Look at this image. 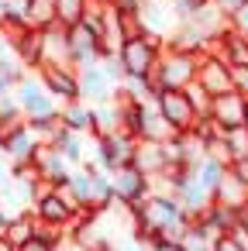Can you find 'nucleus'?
I'll use <instances>...</instances> for the list:
<instances>
[{
  "label": "nucleus",
  "mask_w": 248,
  "mask_h": 251,
  "mask_svg": "<svg viewBox=\"0 0 248 251\" xmlns=\"http://www.w3.org/2000/svg\"><path fill=\"white\" fill-rule=\"evenodd\" d=\"M7 237H11L18 248L28 244V241L35 237V213H21V217H14L11 227H7Z\"/></svg>",
  "instance_id": "nucleus-32"
},
{
  "label": "nucleus",
  "mask_w": 248,
  "mask_h": 251,
  "mask_svg": "<svg viewBox=\"0 0 248 251\" xmlns=\"http://www.w3.org/2000/svg\"><path fill=\"white\" fill-rule=\"evenodd\" d=\"M66 31H69V55H73V66H76V69H83V66H97V62L104 59L100 35H97L86 21H80V25L66 28Z\"/></svg>",
  "instance_id": "nucleus-11"
},
{
  "label": "nucleus",
  "mask_w": 248,
  "mask_h": 251,
  "mask_svg": "<svg viewBox=\"0 0 248 251\" xmlns=\"http://www.w3.org/2000/svg\"><path fill=\"white\" fill-rule=\"evenodd\" d=\"M227 28H234V31L248 35V0H245L241 7H234V11L227 14Z\"/></svg>",
  "instance_id": "nucleus-36"
},
{
  "label": "nucleus",
  "mask_w": 248,
  "mask_h": 251,
  "mask_svg": "<svg viewBox=\"0 0 248 251\" xmlns=\"http://www.w3.org/2000/svg\"><path fill=\"white\" fill-rule=\"evenodd\" d=\"M11 220H14V217H11V213H7L4 206H0V234H7V227H11Z\"/></svg>",
  "instance_id": "nucleus-44"
},
{
  "label": "nucleus",
  "mask_w": 248,
  "mask_h": 251,
  "mask_svg": "<svg viewBox=\"0 0 248 251\" xmlns=\"http://www.w3.org/2000/svg\"><path fill=\"white\" fill-rule=\"evenodd\" d=\"M45 31V62H62V66H73V55H69V31L62 25H52V28H42Z\"/></svg>",
  "instance_id": "nucleus-22"
},
{
  "label": "nucleus",
  "mask_w": 248,
  "mask_h": 251,
  "mask_svg": "<svg viewBox=\"0 0 248 251\" xmlns=\"http://www.w3.org/2000/svg\"><path fill=\"white\" fill-rule=\"evenodd\" d=\"M196 76H200V52H179V49L165 45L159 69L152 73V83H155V93L159 90H186L190 83H196Z\"/></svg>",
  "instance_id": "nucleus-1"
},
{
  "label": "nucleus",
  "mask_w": 248,
  "mask_h": 251,
  "mask_svg": "<svg viewBox=\"0 0 248 251\" xmlns=\"http://www.w3.org/2000/svg\"><path fill=\"white\" fill-rule=\"evenodd\" d=\"M52 145L73 162V165H83L86 162V145H83V134H76V131H69L66 124H62V131L52 138Z\"/></svg>",
  "instance_id": "nucleus-25"
},
{
  "label": "nucleus",
  "mask_w": 248,
  "mask_h": 251,
  "mask_svg": "<svg viewBox=\"0 0 248 251\" xmlns=\"http://www.w3.org/2000/svg\"><path fill=\"white\" fill-rule=\"evenodd\" d=\"M117 131H124V107L114 97V100L93 107V138H107V134H117Z\"/></svg>",
  "instance_id": "nucleus-17"
},
{
  "label": "nucleus",
  "mask_w": 248,
  "mask_h": 251,
  "mask_svg": "<svg viewBox=\"0 0 248 251\" xmlns=\"http://www.w3.org/2000/svg\"><path fill=\"white\" fill-rule=\"evenodd\" d=\"M241 4H245V0H217V7H224L227 14H231L234 7H241Z\"/></svg>",
  "instance_id": "nucleus-46"
},
{
  "label": "nucleus",
  "mask_w": 248,
  "mask_h": 251,
  "mask_svg": "<svg viewBox=\"0 0 248 251\" xmlns=\"http://www.w3.org/2000/svg\"><path fill=\"white\" fill-rule=\"evenodd\" d=\"M31 213H35L38 220H49V224H59V227H69V224L76 220V213H80V206L73 203V196H69L66 189H55V186H45V189H42V196L35 200V206H31Z\"/></svg>",
  "instance_id": "nucleus-7"
},
{
  "label": "nucleus",
  "mask_w": 248,
  "mask_h": 251,
  "mask_svg": "<svg viewBox=\"0 0 248 251\" xmlns=\"http://www.w3.org/2000/svg\"><path fill=\"white\" fill-rule=\"evenodd\" d=\"M0 251H21V248H18V244H14L7 234H0Z\"/></svg>",
  "instance_id": "nucleus-45"
},
{
  "label": "nucleus",
  "mask_w": 248,
  "mask_h": 251,
  "mask_svg": "<svg viewBox=\"0 0 248 251\" xmlns=\"http://www.w3.org/2000/svg\"><path fill=\"white\" fill-rule=\"evenodd\" d=\"M214 251H248V234H241V230L220 234V237H214Z\"/></svg>",
  "instance_id": "nucleus-33"
},
{
  "label": "nucleus",
  "mask_w": 248,
  "mask_h": 251,
  "mask_svg": "<svg viewBox=\"0 0 248 251\" xmlns=\"http://www.w3.org/2000/svg\"><path fill=\"white\" fill-rule=\"evenodd\" d=\"M141 25H145V35H155L162 42L172 38V31L183 25L176 7H172V0H145L141 4Z\"/></svg>",
  "instance_id": "nucleus-10"
},
{
  "label": "nucleus",
  "mask_w": 248,
  "mask_h": 251,
  "mask_svg": "<svg viewBox=\"0 0 248 251\" xmlns=\"http://www.w3.org/2000/svg\"><path fill=\"white\" fill-rule=\"evenodd\" d=\"M210 151H220L227 162L248 155V127H231V131H224V138H220L217 148H210Z\"/></svg>",
  "instance_id": "nucleus-26"
},
{
  "label": "nucleus",
  "mask_w": 248,
  "mask_h": 251,
  "mask_svg": "<svg viewBox=\"0 0 248 251\" xmlns=\"http://www.w3.org/2000/svg\"><path fill=\"white\" fill-rule=\"evenodd\" d=\"M231 176L248 189V155H241V158H234V162H231Z\"/></svg>",
  "instance_id": "nucleus-37"
},
{
  "label": "nucleus",
  "mask_w": 248,
  "mask_h": 251,
  "mask_svg": "<svg viewBox=\"0 0 248 251\" xmlns=\"http://www.w3.org/2000/svg\"><path fill=\"white\" fill-rule=\"evenodd\" d=\"M62 124L69 127V131H76V134H93V107L86 103V100H69V103H62Z\"/></svg>",
  "instance_id": "nucleus-20"
},
{
  "label": "nucleus",
  "mask_w": 248,
  "mask_h": 251,
  "mask_svg": "<svg viewBox=\"0 0 248 251\" xmlns=\"http://www.w3.org/2000/svg\"><path fill=\"white\" fill-rule=\"evenodd\" d=\"M214 52H220L231 66L248 62V35L234 31V28H224V31H220V38L214 42Z\"/></svg>",
  "instance_id": "nucleus-21"
},
{
  "label": "nucleus",
  "mask_w": 248,
  "mask_h": 251,
  "mask_svg": "<svg viewBox=\"0 0 248 251\" xmlns=\"http://www.w3.org/2000/svg\"><path fill=\"white\" fill-rule=\"evenodd\" d=\"M14 86H18V83H11L4 73H0V100H4V97H11V93H14Z\"/></svg>",
  "instance_id": "nucleus-43"
},
{
  "label": "nucleus",
  "mask_w": 248,
  "mask_h": 251,
  "mask_svg": "<svg viewBox=\"0 0 248 251\" xmlns=\"http://www.w3.org/2000/svg\"><path fill=\"white\" fill-rule=\"evenodd\" d=\"M245 127H248V107H245Z\"/></svg>",
  "instance_id": "nucleus-48"
},
{
  "label": "nucleus",
  "mask_w": 248,
  "mask_h": 251,
  "mask_svg": "<svg viewBox=\"0 0 248 251\" xmlns=\"http://www.w3.org/2000/svg\"><path fill=\"white\" fill-rule=\"evenodd\" d=\"M11 7V0H0V18H4V11Z\"/></svg>",
  "instance_id": "nucleus-47"
},
{
  "label": "nucleus",
  "mask_w": 248,
  "mask_h": 251,
  "mask_svg": "<svg viewBox=\"0 0 248 251\" xmlns=\"http://www.w3.org/2000/svg\"><path fill=\"white\" fill-rule=\"evenodd\" d=\"M141 172H148L152 179L155 176H162L165 169H169V158H165V148H162V141H141V148H138V162H135Z\"/></svg>",
  "instance_id": "nucleus-23"
},
{
  "label": "nucleus",
  "mask_w": 248,
  "mask_h": 251,
  "mask_svg": "<svg viewBox=\"0 0 248 251\" xmlns=\"http://www.w3.org/2000/svg\"><path fill=\"white\" fill-rule=\"evenodd\" d=\"M14 97L25 107V117H49V114H55V97L45 90L42 79H31V76L21 79L14 86Z\"/></svg>",
  "instance_id": "nucleus-12"
},
{
  "label": "nucleus",
  "mask_w": 248,
  "mask_h": 251,
  "mask_svg": "<svg viewBox=\"0 0 248 251\" xmlns=\"http://www.w3.org/2000/svg\"><path fill=\"white\" fill-rule=\"evenodd\" d=\"M80 86H83V100H90V103H107L117 97V83L104 73L100 62L80 69Z\"/></svg>",
  "instance_id": "nucleus-15"
},
{
  "label": "nucleus",
  "mask_w": 248,
  "mask_h": 251,
  "mask_svg": "<svg viewBox=\"0 0 248 251\" xmlns=\"http://www.w3.org/2000/svg\"><path fill=\"white\" fill-rule=\"evenodd\" d=\"M155 103H159V114L169 121V127L176 134L193 131V124L200 121V110L193 107V100H190L186 90H159L155 93Z\"/></svg>",
  "instance_id": "nucleus-4"
},
{
  "label": "nucleus",
  "mask_w": 248,
  "mask_h": 251,
  "mask_svg": "<svg viewBox=\"0 0 248 251\" xmlns=\"http://www.w3.org/2000/svg\"><path fill=\"white\" fill-rule=\"evenodd\" d=\"M234 230H241V234H248V203L234 210Z\"/></svg>",
  "instance_id": "nucleus-40"
},
{
  "label": "nucleus",
  "mask_w": 248,
  "mask_h": 251,
  "mask_svg": "<svg viewBox=\"0 0 248 251\" xmlns=\"http://www.w3.org/2000/svg\"><path fill=\"white\" fill-rule=\"evenodd\" d=\"M165 52V42L155 38V35H135V38H124L121 49H117V59L124 66L128 76H152L159 69V59Z\"/></svg>",
  "instance_id": "nucleus-2"
},
{
  "label": "nucleus",
  "mask_w": 248,
  "mask_h": 251,
  "mask_svg": "<svg viewBox=\"0 0 248 251\" xmlns=\"http://www.w3.org/2000/svg\"><path fill=\"white\" fill-rule=\"evenodd\" d=\"M214 200H217V203H227V206H234V210H238V206H245V203H248V189H245V186L227 172V179L220 182V189L214 193Z\"/></svg>",
  "instance_id": "nucleus-29"
},
{
  "label": "nucleus",
  "mask_w": 248,
  "mask_h": 251,
  "mask_svg": "<svg viewBox=\"0 0 248 251\" xmlns=\"http://www.w3.org/2000/svg\"><path fill=\"white\" fill-rule=\"evenodd\" d=\"M196 83L207 90V93H214V97H220V93H231L234 90V66L220 55V52H203L200 55V76H196Z\"/></svg>",
  "instance_id": "nucleus-9"
},
{
  "label": "nucleus",
  "mask_w": 248,
  "mask_h": 251,
  "mask_svg": "<svg viewBox=\"0 0 248 251\" xmlns=\"http://www.w3.org/2000/svg\"><path fill=\"white\" fill-rule=\"evenodd\" d=\"M25 11H28L31 28H52V25H59L55 0H25Z\"/></svg>",
  "instance_id": "nucleus-27"
},
{
  "label": "nucleus",
  "mask_w": 248,
  "mask_h": 251,
  "mask_svg": "<svg viewBox=\"0 0 248 251\" xmlns=\"http://www.w3.org/2000/svg\"><path fill=\"white\" fill-rule=\"evenodd\" d=\"M210 251H214V248H210Z\"/></svg>",
  "instance_id": "nucleus-49"
},
{
  "label": "nucleus",
  "mask_w": 248,
  "mask_h": 251,
  "mask_svg": "<svg viewBox=\"0 0 248 251\" xmlns=\"http://www.w3.org/2000/svg\"><path fill=\"white\" fill-rule=\"evenodd\" d=\"M66 193L73 196V203L83 210V206H90V210H97V203H93V176L86 172V169H73V176H69V186H66Z\"/></svg>",
  "instance_id": "nucleus-24"
},
{
  "label": "nucleus",
  "mask_w": 248,
  "mask_h": 251,
  "mask_svg": "<svg viewBox=\"0 0 248 251\" xmlns=\"http://www.w3.org/2000/svg\"><path fill=\"white\" fill-rule=\"evenodd\" d=\"M21 251H59V244H52V241H45V237H31L28 244H21Z\"/></svg>",
  "instance_id": "nucleus-39"
},
{
  "label": "nucleus",
  "mask_w": 248,
  "mask_h": 251,
  "mask_svg": "<svg viewBox=\"0 0 248 251\" xmlns=\"http://www.w3.org/2000/svg\"><path fill=\"white\" fill-rule=\"evenodd\" d=\"M186 93H190V100H193V107L200 110V117H203V114H210V103H214V93H207V90H203L200 83H190V86H186Z\"/></svg>",
  "instance_id": "nucleus-34"
},
{
  "label": "nucleus",
  "mask_w": 248,
  "mask_h": 251,
  "mask_svg": "<svg viewBox=\"0 0 248 251\" xmlns=\"http://www.w3.org/2000/svg\"><path fill=\"white\" fill-rule=\"evenodd\" d=\"M207 4H210V0H172V7H176L179 21H190V18H196V14H200Z\"/></svg>",
  "instance_id": "nucleus-35"
},
{
  "label": "nucleus",
  "mask_w": 248,
  "mask_h": 251,
  "mask_svg": "<svg viewBox=\"0 0 248 251\" xmlns=\"http://www.w3.org/2000/svg\"><path fill=\"white\" fill-rule=\"evenodd\" d=\"M38 79L45 83V90L69 103V100H83V86H80V69L76 66H62V62H45L38 69Z\"/></svg>",
  "instance_id": "nucleus-6"
},
{
  "label": "nucleus",
  "mask_w": 248,
  "mask_h": 251,
  "mask_svg": "<svg viewBox=\"0 0 248 251\" xmlns=\"http://www.w3.org/2000/svg\"><path fill=\"white\" fill-rule=\"evenodd\" d=\"M45 141H38V134L28 127V121L7 127V131H0V151H4L14 165H35L38 151H42Z\"/></svg>",
  "instance_id": "nucleus-5"
},
{
  "label": "nucleus",
  "mask_w": 248,
  "mask_h": 251,
  "mask_svg": "<svg viewBox=\"0 0 248 251\" xmlns=\"http://www.w3.org/2000/svg\"><path fill=\"white\" fill-rule=\"evenodd\" d=\"M114 186H117V203H121L124 210L145 206L148 196H152V176L141 172L138 165L117 169V172H114Z\"/></svg>",
  "instance_id": "nucleus-8"
},
{
  "label": "nucleus",
  "mask_w": 248,
  "mask_h": 251,
  "mask_svg": "<svg viewBox=\"0 0 248 251\" xmlns=\"http://www.w3.org/2000/svg\"><path fill=\"white\" fill-rule=\"evenodd\" d=\"M35 169H38V176L45 179V186L66 189V186H69V176H73L76 165H73L55 145H42V151H38V158H35Z\"/></svg>",
  "instance_id": "nucleus-13"
},
{
  "label": "nucleus",
  "mask_w": 248,
  "mask_h": 251,
  "mask_svg": "<svg viewBox=\"0 0 248 251\" xmlns=\"http://www.w3.org/2000/svg\"><path fill=\"white\" fill-rule=\"evenodd\" d=\"M11 45H14V52L21 55V62H25L28 69L38 73V69L45 66V31H42V28H28V31L14 35Z\"/></svg>",
  "instance_id": "nucleus-16"
},
{
  "label": "nucleus",
  "mask_w": 248,
  "mask_h": 251,
  "mask_svg": "<svg viewBox=\"0 0 248 251\" xmlns=\"http://www.w3.org/2000/svg\"><path fill=\"white\" fill-rule=\"evenodd\" d=\"M138 148H141V141L131 131H117V134L93 141V162L107 172H117V169H128L138 162Z\"/></svg>",
  "instance_id": "nucleus-3"
},
{
  "label": "nucleus",
  "mask_w": 248,
  "mask_h": 251,
  "mask_svg": "<svg viewBox=\"0 0 248 251\" xmlns=\"http://www.w3.org/2000/svg\"><path fill=\"white\" fill-rule=\"evenodd\" d=\"M117 11H131V14H141V4L145 0H110Z\"/></svg>",
  "instance_id": "nucleus-41"
},
{
  "label": "nucleus",
  "mask_w": 248,
  "mask_h": 251,
  "mask_svg": "<svg viewBox=\"0 0 248 251\" xmlns=\"http://www.w3.org/2000/svg\"><path fill=\"white\" fill-rule=\"evenodd\" d=\"M245 107H248V97H245L241 90H231V93L214 97V103H210V117H214L224 131H231V127H245Z\"/></svg>",
  "instance_id": "nucleus-14"
},
{
  "label": "nucleus",
  "mask_w": 248,
  "mask_h": 251,
  "mask_svg": "<svg viewBox=\"0 0 248 251\" xmlns=\"http://www.w3.org/2000/svg\"><path fill=\"white\" fill-rule=\"evenodd\" d=\"M28 127L38 134V141L52 145V138L62 131V114L55 110V114H49V117H28Z\"/></svg>",
  "instance_id": "nucleus-30"
},
{
  "label": "nucleus",
  "mask_w": 248,
  "mask_h": 251,
  "mask_svg": "<svg viewBox=\"0 0 248 251\" xmlns=\"http://www.w3.org/2000/svg\"><path fill=\"white\" fill-rule=\"evenodd\" d=\"M227 172H231V162H227L220 151H207V155H203V162L196 165V176H200V182H203L210 193H217V189H220V182L227 179Z\"/></svg>",
  "instance_id": "nucleus-19"
},
{
  "label": "nucleus",
  "mask_w": 248,
  "mask_h": 251,
  "mask_svg": "<svg viewBox=\"0 0 248 251\" xmlns=\"http://www.w3.org/2000/svg\"><path fill=\"white\" fill-rule=\"evenodd\" d=\"M193 134H196V138H200L207 148H217V141L224 138V127H220V124H217L210 114H203V117L193 124Z\"/></svg>",
  "instance_id": "nucleus-31"
},
{
  "label": "nucleus",
  "mask_w": 248,
  "mask_h": 251,
  "mask_svg": "<svg viewBox=\"0 0 248 251\" xmlns=\"http://www.w3.org/2000/svg\"><path fill=\"white\" fill-rule=\"evenodd\" d=\"M234 90H241L248 97V62H238L234 66Z\"/></svg>",
  "instance_id": "nucleus-38"
},
{
  "label": "nucleus",
  "mask_w": 248,
  "mask_h": 251,
  "mask_svg": "<svg viewBox=\"0 0 248 251\" xmlns=\"http://www.w3.org/2000/svg\"><path fill=\"white\" fill-rule=\"evenodd\" d=\"M90 11V0H55V14H59V25L62 28H73L86 18Z\"/></svg>",
  "instance_id": "nucleus-28"
},
{
  "label": "nucleus",
  "mask_w": 248,
  "mask_h": 251,
  "mask_svg": "<svg viewBox=\"0 0 248 251\" xmlns=\"http://www.w3.org/2000/svg\"><path fill=\"white\" fill-rule=\"evenodd\" d=\"M117 251H148V244H145L141 237H131V241H121Z\"/></svg>",
  "instance_id": "nucleus-42"
},
{
  "label": "nucleus",
  "mask_w": 248,
  "mask_h": 251,
  "mask_svg": "<svg viewBox=\"0 0 248 251\" xmlns=\"http://www.w3.org/2000/svg\"><path fill=\"white\" fill-rule=\"evenodd\" d=\"M193 220H196V224H203L214 237H220V234H231V230H234V206H227V203H217V200H214V203H210L203 213H196Z\"/></svg>",
  "instance_id": "nucleus-18"
}]
</instances>
